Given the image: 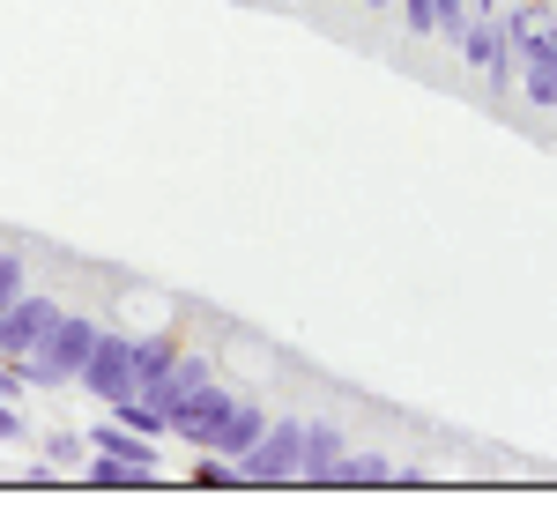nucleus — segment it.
Listing matches in <instances>:
<instances>
[{
    "mask_svg": "<svg viewBox=\"0 0 557 520\" xmlns=\"http://www.w3.org/2000/svg\"><path fill=\"white\" fill-rule=\"evenodd\" d=\"M97 335H104V327H97L89 312H60V320L45 327V343L30 349V357H23L30 387H67V380H75V372L89 364V349H97Z\"/></svg>",
    "mask_w": 557,
    "mask_h": 520,
    "instance_id": "nucleus-1",
    "label": "nucleus"
},
{
    "mask_svg": "<svg viewBox=\"0 0 557 520\" xmlns=\"http://www.w3.org/2000/svg\"><path fill=\"white\" fill-rule=\"evenodd\" d=\"M298 446H305V417H268V432L238 454V483H290Z\"/></svg>",
    "mask_w": 557,
    "mask_h": 520,
    "instance_id": "nucleus-2",
    "label": "nucleus"
},
{
    "mask_svg": "<svg viewBox=\"0 0 557 520\" xmlns=\"http://www.w3.org/2000/svg\"><path fill=\"white\" fill-rule=\"evenodd\" d=\"M454 45H461V60H469V67H483L491 83H513V75H520L513 45H506V23H498L491 8H483V15L469 8V23H461V38H454Z\"/></svg>",
    "mask_w": 557,
    "mask_h": 520,
    "instance_id": "nucleus-3",
    "label": "nucleus"
},
{
    "mask_svg": "<svg viewBox=\"0 0 557 520\" xmlns=\"http://www.w3.org/2000/svg\"><path fill=\"white\" fill-rule=\"evenodd\" d=\"M75 380H83V387L97 394L104 409H112L120 394H134V343H127V335H112V327H104V335H97V349H89V364L75 372Z\"/></svg>",
    "mask_w": 557,
    "mask_h": 520,
    "instance_id": "nucleus-4",
    "label": "nucleus"
},
{
    "mask_svg": "<svg viewBox=\"0 0 557 520\" xmlns=\"http://www.w3.org/2000/svg\"><path fill=\"white\" fill-rule=\"evenodd\" d=\"M60 320V305L45 298V290H23V298L0 312V357H30L45 343V327Z\"/></svg>",
    "mask_w": 557,
    "mask_h": 520,
    "instance_id": "nucleus-5",
    "label": "nucleus"
},
{
    "mask_svg": "<svg viewBox=\"0 0 557 520\" xmlns=\"http://www.w3.org/2000/svg\"><path fill=\"white\" fill-rule=\"evenodd\" d=\"M201 380H215V372H209V357H194V349H178V364L164 372V380H149V387H141V401H149V409H157V417L172 424V409H178V401H186L194 387H201Z\"/></svg>",
    "mask_w": 557,
    "mask_h": 520,
    "instance_id": "nucleus-6",
    "label": "nucleus"
},
{
    "mask_svg": "<svg viewBox=\"0 0 557 520\" xmlns=\"http://www.w3.org/2000/svg\"><path fill=\"white\" fill-rule=\"evenodd\" d=\"M89 446H97V454H120L134 469H157V446H164V438H141V432H127L120 417H104V424L89 432Z\"/></svg>",
    "mask_w": 557,
    "mask_h": 520,
    "instance_id": "nucleus-7",
    "label": "nucleus"
},
{
    "mask_svg": "<svg viewBox=\"0 0 557 520\" xmlns=\"http://www.w3.org/2000/svg\"><path fill=\"white\" fill-rule=\"evenodd\" d=\"M335 454H343V424L312 417V424H305V446H298V476H305V483H320L327 469H335Z\"/></svg>",
    "mask_w": 557,
    "mask_h": 520,
    "instance_id": "nucleus-8",
    "label": "nucleus"
},
{
    "mask_svg": "<svg viewBox=\"0 0 557 520\" xmlns=\"http://www.w3.org/2000/svg\"><path fill=\"white\" fill-rule=\"evenodd\" d=\"M320 483H343V491H380V483H394V461H386V454H335V469H327V476Z\"/></svg>",
    "mask_w": 557,
    "mask_h": 520,
    "instance_id": "nucleus-9",
    "label": "nucleus"
},
{
    "mask_svg": "<svg viewBox=\"0 0 557 520\" xmlns=\"http://www.w3.org/2000/svg\"><path fill=\"white\" fill-rule=\"evenodd\" d=\"M260 432H268V409H253V401H231V417H223V432H215V454H231V461H238V454H246Z\"/></svg>",
    "mask_w": 557,
    "mask_h": 520,
    "instance_id": "nucleus-10",
    "label": "nucleus"
},
{
    "mask_svg": "<svg viewBox=\"0 0 557 520\" xmlns=\"http://www.w3.org/2000/svg\"><path fill=\"white\" fill-rule=\"evenodd\" d=\"M178 335H141V343H134V394L149 387V380H164V372H172L178 364Z\"/></svg>",
    "mask_w": 557,
    "mask_h": 520,
    "instance_id": "nucleus-11",
    "label": "nucleus"
},
{
    "mask_svg": "<svg viewBox=\"0 0 557 520\" xmlns=\"http://www.w3.org/2000/svg\"><path fill=\"white\" fill-rule=\"evenodd\" d=\"M83 476L97 483V491H120V483H149L157 469H134V461H120V454H97V446H89V454H83Z\"/></svg>",
    "mask_w": 557,
    "mask_h": 520,
    "instance_id": "nucleus-12",
    "label": "nucleus"
},
{
    "mask_svg": "<svg viewBox=\"0 0 557 520\" xmlns=\"http://www.w3.org/2000/svg\"><path fill=\"white\" fill-rule=\"evenodd\" d=\"M186 476L201 483V491H231V483H238V461H231V454H215V446H201Z\"/></svg>",
    "mask_w": 557,
    "mask_h": 520,
    "instance_id": "nucleus-13",
    "label": "nucleus"
},
{
    "mask_svg": "<svg viewBox=\"0 0 557 520\" xmlns=\"http://www.w3.org/2000/svg\"><path fill=\"white\" fill-rule=\"evenodd\" d=\"M30 290V275H23V253H0V312Z\"/></svg>",
    "mask_w": 557,
    "mask_h": 520,
    "instance_id": "nucleus-14",
    "label": "nucleus"
},
{
    "mask_svg": "<svg viewBox=\"0 0 557 520\" xmlns=\"http://www.w3.org/2000/svg\"><path fill=\"white\" fill-rule=\"evenodd\" d=\"M45 454L75 469V461H83V454H89V438H83V432H52V438H45Z\"/></svg>",
    "mask_w": 557,
    "mask_h": 520,
    "instance_id": "nucleus-15",
    "label": "nucleus"
},
{
    "mask_svg": "<svg viewBox=\"0 0 557 520\" xmlns=\"http://www.w3.org/2000/svg\"><path fill=\"white\" fill-rule=\"evenodd\" d=\"M23 438H30V424H23V409H15V401L0 394V446H23Z\"/></svg>",
    "mask_w": 557,
    "mask_h": 520,
    "instance_id": "nucleus-16",
    "label": "nucleus"
},
{
    "mask_svg": "<svg viewBox=\"0 0 557 520\" xmlns=\"http://www.w3.org/2000/svg\"><path fill=\"white\" fill-rule=\"evenodd\" d=\"M23 387H30V372H23V357H0V394H8V401H23Z\"/></svg>",
    "mask_w": 557,
    "mask_h": 520,
    "instance_id": "nucleus-17",
    "label": "nucleus"
},
{
    "mask_svg": "<svg viewBox=\"0 0 557 520\" xmlns=\"http://www.w3.org/2000/svg\"><path fill=\"white\" fill-rule=\"evenodd\" d=\"M364 8H394V0H364Z\"/></svg>",
    "mask_w": 557,
    "mask_h": 520,
    "instance_id": "nucleus-18",
    "label": "nucleus"
}]
</instances>
